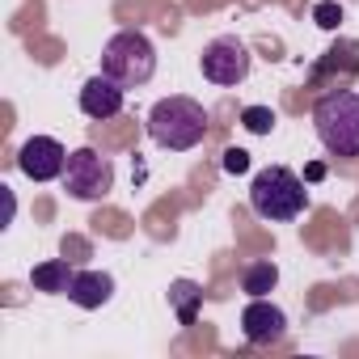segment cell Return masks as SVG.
Segmentation results:
<instances>
[{
  "label": "cell",
  "instance_id": "1",
  "mask_svg": "<svg viewBox=\"0 0 359 359\" xmlns=\"http://www.w3.org/2000/svg\"><path fill=\"white\" fill-rule=\"evenodd\" d=\"M148 135L161 148H169V152H187V148L203 144V135H208V110L195 97H182V93L161 97L148 110Z\"/></svg>",
  "mask_w": 359,
  "mask_h": 359
},
{
  "label": "cell",
  "instance_id": "2",
  "mask_svg": "<svg viewBox=\"0 0 359 359\" xmlns=\"http://www.w3.org/2000/svg\"><path fill=\"white\" fill-rule=\"evenodd\" d=\"M313 127L330 156H359V93L334 89V93L317 97Z\"/></svg>",
  "mask_w": 359,
  "mask_h": 359
},
{
  "label": "cell",
  "instance_id": "3",
  "mask_svg": "<svg viewBox=\"0 0 359 359\" xmlns=\"http://www.w3.org/2000/svg\"><path fill=\"white\" fill-rule=\"evenodd\" d=\"M250 208L262 220H296L309 208V187L287 165H266L250 182Z\"/></svg>",
  "mask_w": 359,
  "mask_h": 359
},
{
  "label": "cell",
  "instance_id": "4",
  "mask_svg": "<svg viewBox=\"0 0 359 359\" xmlns=\"http://www.w3.org/2000/svg\"><path fill=\"white\" fill-rule=\"evenodd\" d=\"M102 72L114 76L123 89L148 85L152 72H156V51H152L148 34H140V30H118V34L102 47Z\"/></svg>",
  "mask_w": 359,
  "mask_h": 359
},
{
  "label": "cell",
  "instance_id": "5",
  "mask_svg": "<svg viewBox=\"0 0 359 359\" xmlns=\"http://www.w3.org/2000/svg\"><path fill=\"white\" fill-rule=\"evenodd\" d=\"M60 182L76 203H102L114 191V165L97 148H76V152H68V165H64Z\"/></svg>",
  "mask_w": 359,
  "mask_h": 359
},
{
  "label": "cell",
  "instance_id": "6",
  "mask_svg": "<svg viewBox=\"0 0 359 359\" xmlns=\"http://www.w3.org/2000/svg\"><path fill=\"white\" fill-rule=\"evenodd\" d=\"M250 47L237 39V34H220V39H212L208 47H203V55H199V68H203V76L212 81V85H224V89H233V85H241L245 76H250Z\"/></svg>",
  "mask_w": 359,
  "mask_h": 359
},
{
  "label": "cell",
  "instance_id": "7",
  "mask_svg": "<svg viewBox=\"0 0 359 359\" xmlns=\"http://www.w3.org/2000/svg\"><path fill=\"white\" fill-rule=\"evenodd\" d=\"M64 165H68V148L51 135H30L18 152V169L30 182H55V177H64Z\"/></svg>",
  "mask_w": 359,
  "mask_h": 359
},
{
  "label": "cell",
  "instance_id": "8",
  "mask_svg": "<svg viewBox=\"0 0 359 359\" xmlns=\"http://www.w3.org/2000/svg\"><path fill=\"white\" fill-rule=\"evenodd\" d=\"M241 334L254 346H271V342H279L287 334V313L279 304H271L266 296H250V304L241 313Z\"/></svg>",
  "mask_w": 359,
  "mask_h": 359
},
{
  "label": "cell",
  "instance_id": "9",
  "mask_svg": "<svg viewBox=\"0 0 359 359\" xmlns=\"http://www.w3.org/2000/svg\"><path fill=\"white\" fill-rule=\"evenodd\" d=\"M123 97H127V89H123L114 76H106V72H97V76H89V81L81 85V110H85L89 118H97V123L114 118V114L123 110Z\"/></svg>",
  "mask_w": 359,
  "mask_h": 359
},
{
  "label": "cell",
  "instance_id": "10",
  "mask_svg": "<svg viewBox=\"0 0 359 359\" xmlns=\"http://www.w3.org/2000/svg\"><path fill=\"white\" fill-rule=\"evenodd\" d=\"M110 296H114V275H106V271H76V279L68 287V300L76 309H102Z\"/></svg>",
  "mask_w": 359,
  "mask_h": 359
},
{
  "label": "cell",
  "instance_id": "11",
  "mask_svg": "<svg viewBox=\"0 0 359 359\" xmlns=\"http://www.w3.org/2000/svg\"><path fill=\"white\" fill-rule=\"evenodd\" d=\"M72 279H76V266H72L68 258H51V262H39V266L30 271V283H34L39 292H47V296H68Z\"/></svg>",
  "mask_w": 359,
  "mask_h": 359
},
{
  "label": "cell",
  "instance_id": "12",
  "mask_svg": "<svg viewBox=\"0 0 359 359\" xmlns=\"http://www.w3.org/2000/svg\"><path fill=\"white\" fill-rule=\"evenodd\" d=\"M169 304H173V317L182 321V325H195L199 304H203V287L195 279H173L169 283Z\"/></svg>",
  "mask_w": 359,
  "mask_h": 359
},
{
  "label": "cell",
  "instance_id": "13",
  "mask_svg": "<svg viewBox=\"0 0 359 359\" xmlns=\"http://www.w3.org/2000/svg\"><path fill=\"white\" fill-rule=\"evenodd\" d=\"M275 283H279L275 262H250L241 275V292H250V296H266V292H275Z\"/></svg>",
  "mask_w": 359,
  "mask_h": 359
},
{
  "label": "cell",
  "instance_id": "14",
  "mask_svg": "<svg viewBox=\"0 0 359 359\" xmlns=\"http://www.w3.org/2000/svg\"><path fill=\"white\" fill-rule=\"evenodd\" d=\"M241 123H245V131L266 135V131L275 127V110H271V106H245V110H241Z\"/></svg>",
  "mask_w": 359,
  "mask_h": 359
},
{
  "label": "cell",
  "instance_id": "15",
  "mask_svg": "<svg viewBox=\"0 0 359 359\" xmlns=\"http://www.w3.org/2000/svg\"><path fill=\"white\" fill-rule=\"evenodd\" d=\"M313 18H317V26H325V30H334V26L342 22V9L334 5V0H321V5L313 9Z\"/></svg>",
  "mask_w": 359,
  "mask_h": 359
},
{
  "label": "cell",
  "instance_id": "16",
  "mask_svg": "<svg viewBox=\"0 0 359 359\" xmlns=\"http://www.w3.org/2000/svg\"><path fill=\"white\" fill-rule=\"evenodd\" d=\"M220 165H224V173H245V169H250V152H245V148H229Z\"/></svg>",
  "mask_w": 359,
  "mask_h": 359
},
{
  "label": "cell",
  "instance_id": "17",
  "mask_svg": "<svg viewBox=\"0 0 359 359\" xmlns=\"http://www.w3.org/2000/svg\"><path fill=\"white\" fill-rule=\"evenodd\" d=\"M0 195H5V224H13V208H18V203H13V191L0 187Z\"/></svg>",
  "mask_w": 359,
  "mask_h": 359
}]
</instances>
